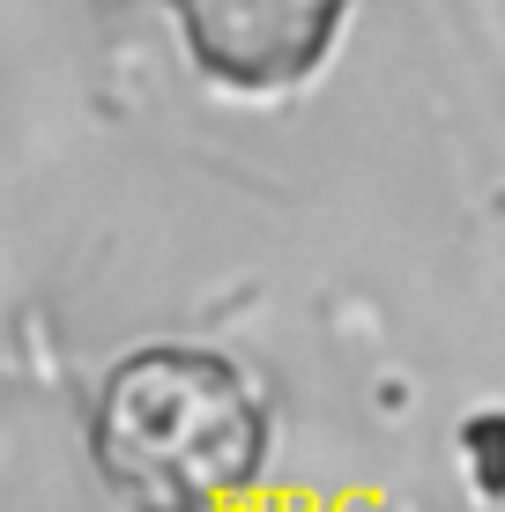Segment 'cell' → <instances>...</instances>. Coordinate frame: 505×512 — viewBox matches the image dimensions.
<instances>
[{"mask_svg": "<svg viewBox=\"0 0 505 512\" xmlns=\"http://www.w3.org/2000/svg\"><path fill=\"white\" fill-rule=\"evenodd\" d=\"M208 82L290 90L327 60L350 0H171Z\"/></svg>", "mask_w": 505, "mask_h": 512, "instance_id": "cell-2", "label": "cell"}, {"mask_svg": "<svg viewBox=\"0 0 505 512\" xmlns=\"http://www.w3.org/2000/svg\"><path fill=\"white\" fill-rule=\"evenodd\" d=\"M90 453L134 512H223L268 461V409L216 349H134L97 394Z\"/></svg>", "mask_w": 505, "mask_h": 512, "instance_id": "cell-1", "label": "cell"}]
</instances>
